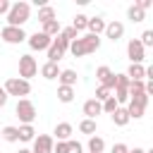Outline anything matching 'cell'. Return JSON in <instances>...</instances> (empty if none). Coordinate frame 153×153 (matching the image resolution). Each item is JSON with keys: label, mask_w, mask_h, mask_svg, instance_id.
Wrapping results in <instances>:
<instances>
[{"label": "cell", "mask_w": 153, "mask_h": 153, "mask_svg": "<svg viewBox=\"0 0 153 153\" xmlns=\"http://www.w3.org/2000/svg\"><path fill=\"white\" fill-rule=\"evenodd\" d=\"M98 48H100V38L93 36V33H86V36H81V38H76V41L69 43V53H72L74 57H81V55L96 53Z\"/></svg>", "instance_id": "1"}, {"label": "cell", "mask_w": 153, "mask_h": 153, "mask_svg": "<svg viewBox=\"0 0 153 153\" xmlns=\"http://www.w3.org/2000/svg\"><path fill=\"white\" fill-rule=\"evenodd\" d=\"M29 17H31V5L29 2H14V5H10V12H7V26L22 29V24H26Z\"/></svg>", "instance_id": "2"}, {"label": "cell", "mask_w": 153, "mask_h": 153, "mask_svg": "<svg viewBox=\"0 0 153 153\" xmlns=\"http://www.w3.org/2000/svg\"><path fill=\"white\" fill-rule=\"evenodd\" d=\"M67 50H69V41H67L62 33H57V38H53V43H50V48H48V62H55V65H57Z\"/></svg>", "instance_id": "3"}, {"label": "cell", "mask_w": 153, "mask_h": 153, "mask_svg": "<svg viewBox=\"0 0 153 153\" xmlns=\"http://www.w3.org/2000/svg\"><path fill=\"white\" fill-rule=\"evenodd\" d=\"M2 88H5L7 96H29V93H31V84L24 81V79H14V76L7 79Z\"/></svg>", "instance_id": "4"}, {"label": "cell", "mask_w": 153, "mask_h": 153, "mask_svg": "<svg viewBox=\"0 0 153 153\" xmlns=\"http://www.w3.org/2000/svg\"><path fill=\"white\" fill-rule=\"evenodd\" d=\"M14 115H17L24 124H31V122L36 120V105H33L31 100L22 98V100L17 103V108H14Z\"/></svg>", "instance_id": "5"}, {"label": "cell", "mask_w": 153, "mask_h": 153, "mask_svg": "<svg viewBox=\"0 0 153 153\" xmlns=\"http://www.w3.org/2000/svg\"><path fill=\"white\" fill-rule=\"evenodd\" d=\"M120 103H129V79L127 74H115V96H112Z\"/></svg>", "instance_id": "6"}, {"label": "cell", "mask_w": 153, "mask_h": 153, "mask_svg": "<svg viewBox=\"0 0 153 153\" xmlns=\"http://www.w3.org/2000/svg\"><path fill=\"white\" fill-rule=\"evenodd\" d=\"M36 72H38L36 60H33L31 55H22V57H19V79L29 81L31 76H36Z\"/></svg>", "instance_id": "7"}, {"label": "cell", "mask_w": 153, "mask_h": 153, "mask_svg": "<svg viewBox=\"0 0 153 153\" xmlns=\"http://www.w3.org/2000/svg\"><path fill=\"white\" fill-rule=\"evenodd\" d=\"M0 38L5 41V43H22V41H26V33H24V29H17V26H5L2 31H0Z\"/></svg>", "instance_id": "8"}, {"label": "cell", "mask_w": 153, "mask_h": 153, "mask_svg": "<svg viewBox=\"0 0 153 153\" xmlns=\"http://www.w3.org/2000/svg\"><path fill=\"white\" fill-rule=\"evenodd\" d=\"M26 41H29L31 50H48V48H50V43H53V38H50V36H45L43 31H36L33 36H26Z\"/></svg>", "instance_id": "9"}, {"label": "cell", "mask_w": 153, "mask_h": 153, "mask_svg": "<svg viewBox=\"0 0 153 153\" xmlns=\"http://www.w3.org/2000/svg\"><path fill=\"white\" fill-rule=\"evenodd\" d=\"M127 55H129L131 65H141V62H143V57H146V48L134 38V41H129V45H127Z\"/></svg>", "instance_id": "10"}, {"label": "cell", "mask_w": 153, "mask_h": 153, "mask_svg": "<svg viewBox=\"0 0 153 153\" xmlns=\"http://www.w3.org/2000/svg\"><path fill=\"white\" fill-rule=\"evenodd\" d=\"M96 79L100 81V86H105V88H110V91L115 88V74H112L110 67H105V65L98 67V69H96Z\"/></svg>", "instance_id": "11"}, {"label": "cell", "mask_w": 153, "mask_h": 153, "mask_svg": "<svg viewBox=\"0 0 153 153\" xmlns=\"http://www.w3.org/2000/svg\"><path fill=\"white\" fill-rule=\"evenodd\" d=\"M53 136L48 134H41L38 139H33V151L31 153H53Z\"/></svg>", "instance_id": "12"}, {"label": "cell", "mask_w": 153, "mask_h": 153, "mask_svg": "<svg viewBox=\"0 0 153 153\" xmlns=\"http://www.w3.org/2000/svg\"><path fill=\"white\" fill-rule=\"evenodd\" d=\"M105 36L115 43V41H120L122 36H124V24L122 22H110V24H105Z\"/></svg>", "instance_id": "13"}, {"label": "cell", "mask_w": 153, "mask_h": 153, "mask_svg": "<svg viewBox=\"0 0 153 153\" xmlns=\"http://www.w3.org/2000/svg\"><path fill=\"white\" fill-rule=\"evenodd\" d=\"M100 112H103V108H100V103H98L96 98H91V100L84 103V115H86V120H96V115H100Z\"/></svg>", "instance_id": "14"}, {"label": "cell", "mask_w": 153, "mask_h": 153, "mask_svg": "<svg viewBox=\"0 0 153 153\" xmlns=\"http://www.w3.org/2000/svg\"><path fill=\"white\" fill-rule=\"evenodd\" d=\"M127 79H129V81H143V79H146V67H143V65H129Z\"/></svg>", "instance_id": "15"}, {"label": "cell", "mask_w": 153, "mask_h": 153, "mask_svg": "<svg viewBox=\"0 0 153 153\" xmlns=\"http://www.w3.org/2000/svg\"><path fill=\"white\" fill-rule=\"evenodd\" d=\"M86 29H88V33L100 36V33L105 31V22H103V17H93V19H88V22H86Z\"/></svg>", "instance_id": "16"}, {"label": "cell", "mask_w": 153, "mask_h": 153, "mask_svg": "<svg viewBox=\"0 0 153 153\" xmlns=\"http://www.w3.org/2000/svg\"><path fill=\"white\" fill-rule=\"evenodd\" d=\"M57 79H60V86H72V88H74V84H76V72H74V69H62V72L57 74Z\"/></svg>", "instance_id": "17"}, {"label": "cell", "mask_w": 153, "mask_h": 153, "mask_svg": "<svg viewBox=\"0 0 153 153\" xmlns=\"http://www.w3.org/2000/svg\"><path fill=\"white\" fill-rule=\"evenodd\" d=\"M55 136H57V141H69V136H72V124H69V122H60V124L55 127Z\"/></svg>", "instance_id": "18"}, {"label": "cell", "mask_w": 153, "mask_h": 153, "mask_svg": "<svg viewBox=\"0 0 153 153\" xmlns=\"http://www.w3.org/2000/svg\"><path fill=\"white\" fill-rule=\"evenodd\" d=\"M112 122H115V127H124L127 122H129V115H127V108H117L112 115Z\"/></svg>", "instance_id": "19"}, {"label": "cell", "mask_w": 153, "mask_h": 153, "mask_svg": "<svg viewBox=\"0 0 153 153\" xmlns=\"http://www.w3.org/2000/svg\"><path fill=\"white\" fill-rule=\"evenodd\" d=\"M60 31H62V26H60V22H57V19H50V22H45V24H43V33H45V36H50V38H53V36H57Z\"/></svg>", "instance_id": "20"}, {"label": "cell", "mask_w": 153, "mask_h": 153, "mask_svg": "<svg viewBox=\"0 0 153 153\" xmlns=\"http://www.w3.org/2000/svg\"><path fill=\"white\" fill-rule=\"evenodd\" d=\"M41 74H43L45 79H57L60 69H57V65H55V62H45V65L41 67Z\"/></svg>", "instance_id": "21"}, {"label": "cell", "mask_w": 153, "mask_h": 153, "mask_svg": "<svg viewBox=\"0 0 153 153\" xmlns=\"http://www.w3.org/2000/svg\"><path fill=\"white\" fill-rule=\"evenodd\" d=\"M0 139L14 143V141H19V129H17V127H5V129L0 131Z\"/></svg>", "instance_id": "22"}, {"label": "cell", "mask_w": 153, "mask_h": 153, "mask_svg": "<svg viewBox=\"0 0 153 153\" xmlns=\"http://www.w3.org/2000/svg\"><path fill=\"white\" fill-rule=\"evenodd\" d=\"M50 19H55V10H53L50 5H43V7L38 10V22L45 24V22H50Z\"/></svg>", "instance_id": "23"}, {"label": "cell", "mask_w": 153, "mask_h": 153, "mask_svg": "<svg viewBox=\"0 0 153 153\" xmlns=\"http://www.w3.org/2000/svg\"><path fill=\"white\" fill-rule=\"evenodd\" d=\"M57 98H60L62 103H72V100H74V88H72V86H60V88H57Z\"/></svg>", "instance_id": "24"}, {"label": "cell", "mask_w": 153, "mask_h": 153, "mask_svg": "<svg viewBox=\"0 0 153 153\" xmlns=\"http://www.w3.org/2000/svg\"><path fill=\"white\" fill-rule=\"evenodd\" d=\"M103 148H105V141L100 136H91L88 139V153H103Z\"/></svg>", "instance_id": "25"}, {"label": "cell", "mask_w": 153, "mask_h": 153, "mask_svg": "<svg viewBox=\"0 0 153 153\" xmlns=\"http://www.w3.org/2000/svg\"><path fill=\"white\" fill-rule=\"evenodd\" d=\"M19 129V141H33V127L31 124H22V127H17Z\"/></svg>", "instance_id": "26"}, {"label": "cell", "mask_w": 153, "mask_h": 153, "mask_svg": "<svg viewBox=\"0 0 153 153\" xmlns=\"http://www.w3.org/2000/svg\"><path fill=\"white\" fill-rule=\"evenodd\" d=\"M127 17H129L131 22H143V17H146V12H143L141 7H136V5H131V7L127 10Z\"/></svg>", "instance_id": "27"}, {"label": "cell", "mask_w": 153, "mask_h": 153, "mask_svg": "<svg viewBox=\"0 0 153 153\" xmlns=\"http://www.w3.org/2000/svg\"><path fill=\"white\" fill-rule=\"evenodd\" d=\"M79 131L93 136V134H96V120H81V122H79Z\"/></svg>", "instance_id": "28"}, {"label": "cell", "mask_w": 153, "mask_h": 153, "mask_svg": "<svg viewBox=\"0 0 153 153\" xmlns=\"http://www.w3.org/2000/svg\"><path fill=\"white\" fill-rule=\"evenodd\" d=\"M129 103H134V105H139V108H143V110H146V105H148V96H146V93L129 96Z\"/></svg>", "instance_id": "29"}, {"label": "cell", "mask_w": 153, "mask_h": 153, "mask_svg": "<svg viewBox=\"0 0 153 153\" xmlns=\"http://www.w3.org/2000/svg\"><path fill=\"white\" fill-rule=\"evenodd\" d=\"M100 108H103V112H108V115H112V112H115V110H117L120 105H117V100H115V98L110 96L108 100H103V103H100Z\"/></svg>", "instance_id": "30"}, {"label": "cell", "mask_w": 153, "mask_h": 153, "mask_svg": "<svg viewBox=\"0 0 153 153\" xmlns=\"http://www.w3.org/2000/svg\"><path fill=\"white\" fill-rule=\"evenodd\" d=\"M86 22H88L86 14H76L74 22H72V29H74V31H81V29H86Z\"/></svg>", "instance_id": "31"}, {"label": "cell", "mask_w": 153, "mask_h": 153, "mask_svg": "<svg viewBox=\"0 0 153 153\" xmlns=\"http://www.w3.org/2000/svg\"><path fill=\"white\" fill-rule=\"evenodd\" d=\"M108 98H110V88L98 86V88H96V100H98V103H103V100H108Z\"/></svg>", "instance_id": "32"}, {"label": "cell", "mask_w": 153, "mask_h": 153, "mask_svg": "<svg viewBox=\"0 0 153 153\" xmlns=\"http://www.w3.org/2000/svg\"><path fill=\"white\" fill-rule=\"evenodd\" d=\"M143 93V81H129V96Z\"/></svg>", "instance_id": "33"}, {"label": "cell", "mask_w": 153, "mask_h": 153, "mask_svg": "<svg viewBox=\"0 0 153 153\" xmlns=\"http://www.w3.org/2000/svg\"><path fill=\"white\" fill-rule=\"evenodd\" d=\"M60 33H62V36H65V38H67V41H69V43H72V41H76V38H79V36H76V31H74V29H72V26H67V29H62V31H60Z\"/></svg>", "instance_id": "34"}, {"label": "cell", "mask_w": 153, "mask_h": 153, "mask_svg": "<svg viewBox=\"0 0 153 153\" xmlns=\"http://www.w3.org/2000/svg\"><path fill=\"white\" fill-rule=\"evenodd\" d=\"M139 43H141L143 48H146V45H153V31H143V33H141V41H139Z\"/></svg>", "instance_id": "35"}, {"label": "cell", "mask_w": 153, "mask_h": 153, "mask_svg": "<svg viewBox=\"0 0 153 153\" xmlns=\"http://www.w3.org/2000/svg\"><path fill=\"white\" fill-rule=\"evenodd\" d=\"M69 143L67 141H57V146H53V153H67Z\"/></svg>", "instance_id": "36"}, {"label": "cell", "mask_w": 153, "mask_h": 153, "mask_svg": "<svg viewBox=\"0 0 153 153\" xmlns=\"http://www.w3.org/2000/svg\"><path fill=\"white\" fill-rule=\"evenodd\" d=\"M69 143V148H67V153H84V148H81V143H76V141H67Z\"/></svg>", "instance_id": "37"}, {"label": "cell", "mask_w": 153, "mask_h": 153, "mask_svg": "<svg viewBox=\"0 0 153 153\" xmlns=\"http://www.w3.org/2000/svg\"><path fill=\"white\" fill-rule=\"evenodd\" d=\"M112 153H129V148H127V143H115Z\"/></svg>", "instance_id": "38"}, {"label": "cell", "mask_w": 153, "mask_h": 153, "mask_svg": "<svg viewBox=\"0 0 153 153\" xmlns=\"http://www.w3.org/2000/svg\"><path fill=\"white\" fill-rule=\"evenodd\" d=\"M10 12V2L7 0H0V14H7Z\"/></svg>", "instance_id": "39"}, {"label": "cell", "mask_w": 153, "mask_h": 153, "mask_svg": "<svg viewBox=\"0 0 153 153\" xmlns=\"http://www.w3.org/2000/svg\"><path fill=\"white\" fill-rule=\"evenodd\" d=\"M136 7H141V10L146 12V10L151 7V0H139V2H136Z\"/></svg>", "instance_id": "40"}, {"label": "cell", "mask_w": 153, "mask_h": 153, "mask_svg": "<svg viewBox=\"0 0 153 153\" xmlns=\"http://www.w3.org/2000/svg\"><path fill=\"white\" fill-rule=\"evenodd\" d=\"M7 103V93H5V88H0V108Z\"/></svg>", "instance_id": "41"}, {"label": "cell", "mask_w": 153, "mask_h": 153, "mask_svg": "<svg viewBox=\"0 0 153 153\" xmlns=\"http://www.w3.org/2000/svg\"><path fill=\"white\" fill-rule=\"evenodd\" d=\"M129 153H146L143 148H134V151H129Z\"/></svg>", "instance_id": "42"}, {"label": "cell", "mask_w": 153, "mask_h": 153, "mask_svg": "<svg viewBox=\"0 0 153 153\" xmlns=\"http://www.w3.org/2000/svg\"><path fill=\"white\" fill-rule=\"evenodd\" d=\"M19 153H31V151H29V148H22V151H19Z\"/></svg>", "instance_id": "43"}]
</instances>
